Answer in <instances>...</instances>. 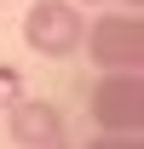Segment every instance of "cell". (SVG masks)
I'll return each instance as SVG.
<instances>
[{
  "label": "cell",
  "mask_w": 144,
  "mask_h": 149,
  "mask_svg": "<svg viewBox=\"0 0 144 149\" xmlns=\"http://www.w3.org/2000/svg\"><path fill=\"white\" fill-rule=\"evenodd\" d=\"M58 149H64V143H58Z\"/></svg>",
  "instance_id": "cell-8"
},
{
  "label": "cell",
  "mask_w": 144,
  "mask_h": 149,
  "mask_svg": "<svg viewBox=\"0 0 144 149\" xmlns=\"http://www.w3.org/2000/svg\"><path fill=\"white\" fill-rule=\"evenodd\" d=\"M87 149H144V138H133V132H98Z\"/></svg>",
  "instance_id": "cell-6"
},
{
  "label": "cell",
  "mask_w": 144,
  "mask_h": 149,
  "mask_svg": "<svg viewBox=\"0 0 144 149\" xmlns=\"http://www.w3.org/2000/svg\"><path fill=\"white\" fill-rule=\"evenodd\" d=\"M92 120L104 132H144V74L104 69V80L92 86Z\"/></svg>",
  "instance_id": "cell-3"
},
{
  "label": "cell",
  "mask_w": 144,
  "mask_h": 149,
  "mask_svg": "<svg viewBox=\"0 0 144 149\" xmlns=\"http://www.w3.org/2000/svg\"><path fill=\"white\" fill-rule=\"evenodd\" d=\"M127 12H144V0H127Z\"/></svg>",
  "instance_id": "cell-7"
},
{
  "label": "cell",
  "mask_w": 144,
  "mask_h": 149,
  "mask_svg": "<svg viewBox=\"0 0 144 149\" xmlns=\"http://www.w3.org/2000/svg\"><path fill=\"white\" fill-rule=\"evenodd\" d=\"M23 97H29L23 92V74L12 69V63H0V115L12 109V103H23Z\"/></svg>",
  "instance_id": "cell-5"
},
{
  "label": "cell",
  "mask_w": 144,
  "mask_h": 149,
  "mask_svg": "<svg viewBox=\"0 0 144 149\" xmlns=\"http://www.w3.org/2000/svg\"><path fill=\"white\" fill-rule=\"evenodd\" d=\"M6 132L18 138V149H58L64 143V115L40 97H23L6 109Z\"/></svg>",
  "instance_id": "cell-4"
},
{
  "label": "cell",
  "mask_w": 144,
  "mask_h": 149,
  "mask_svg": "<svg viewBox=\"0 0 144 149\" xmlns=\"http://www.w3.org/2000/svg\"><path fill=\"white\" fill-rule=\"evenodd\" d=\"M23 40L40 57H69L87 40V17H81L75 0H35L29 17H23Z\"/></svg>",
  "instance_id": "cell-2"
},
{
  "label": "cell",
  "mask_w": 144,
  "mask_h": 149,
  "mask_svg": "<svg viewBox=\"0 0 144 149\" xmlns=\"http://www.w3.org/2000/svg\"><path fill=\"white\" fill-rule=\"evenodd\" d=\"M87 57L98 69H138L144 74V12H109L87 29Z\"/></svg>",
  "instance_id": "cell-1"
}]
</instances>
